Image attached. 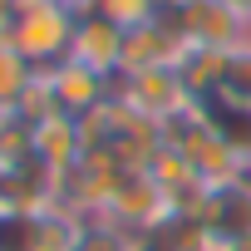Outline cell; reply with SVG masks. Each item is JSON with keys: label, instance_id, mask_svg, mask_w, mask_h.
I'll use <instances>...</instances> for the list:
<instances>
[{"label": "cell", "instance_id": "5bb4252c", "mask_svg": "<svg viewBox=\"0 0 251 251\" xmlns=\"http://www.w3.org/2000/svg\"><path fill=\"white\" fill-rule=\"evenodd\" d=\"M10 123H15V113H0V143H5V133H10Z\"/></svg>", "mask_w": 251, "mask_h": 251}, {"label": "cell", "instance_id": "52a82bcc", "mask_svg": "<svg viewBox=\"0 0 251 251\" xmlns=\"http://www.w3.org/2000/svg\"><path fill=\"white\" fill-rule=\"evenodd\" d=\"M84 158V133H79V123L54 113L45 123H35V163L50 168V173H64Z\"/></svg>", "mask_w": 251, "mask_h": 251}, {"label": "cell", "instance_id": "4fadbf2b", "mask_svg": "<svg viewBox=\"0 0 251 251\" xmlns=\"http://www.w3.org/2000/svg\"><path fill=\"white\" fill-rule=\"evenodd\" d=\"M222 251H251V236H241V241H226Z\"/></svg>", "mask_w": 251, "mask_h": 251}, {"label": "cell", "instance_id": "6da1fadb", "mask_svg": "<svg viewBox=\"0 0 251 251\" xmlns=\"http://www.w3.org/2000/svg\"><path fill=\"white\" fill-rule=\"evenodd\" d=\"M79 15L64 0H15L0 15V40H5L30 69H54L74 54Z\"/></svg>", "mask_w": 251, "mask_h": 251}, {"label": "cell", "instance_id": "3957f363", "mask_svg": "<svg viewBox=\"0 0 251 251\" xmlns=\"http://www.w3.org/2000/svg\"><path fill=\"white\" fill-rule=\"evenodd\" d=\"M45 74V84H50V99H54V113H64V118H89L113 89H118V79H103V74H94L89 64H79V59H64V64H54V69H40Z\"/></svg>", "mask_w": 251, "mask_h": 251}, {"label": "cell", "instance_id": "5b68a950", "mask_svg": "<svg viewBox=\"0 0 251 251\" xmlns=\"http://www.w3.org/2000/svg\"><path fill=\"white\" fill-rule=\"evenodd\" d=\"M187 45L163 25H138V30H123V64H118V79H128V74H143V69H163V64H177Z\"/></svg>", "mask_w": 251, "mask_h": 251}, {"label": "cell", "instance_id": "7a4b0ae2", "mask_svg": "<svg viewBox=\"0 0 251 251\" xmlns=\"http://www.w3.org/2000/svg\"><path fill=\"white\" fill-rule=\"evenodd\" d=\"M173 217H177L173 197H168V192H163V187H158L148 173H118L103 222L123 226L128 236H153V231H163Z\"/></svg>", "mask_w": 251, "mask_h": 251}, {"label": "cell", "instance_id": "9c48e42d", "mask_svg": "<svg viewBox=\"0 0 251 251\" xmlns=\"http://www.w3.org/2000/svg\"><path fill=\"white\" fill-rule=\"evenodd\" d=\"M207 103H222V108L251 113V45L226 50V59H222V79H217V94H212Z\"/></svg>", "mask_w": 251, "mask_h": 251}, {"label": "cell", "instance_id": "30bf717a", "mask_svg": "<svg viewBox=\"0 0 251 251\" xmlns=\"http://www.w3.org/2000/svg\"><path fill=\"white\" fill-rule=\"evenodd\" d=\"M35 74H40V69H30L5 40H0V113H15V108H20V99H25V89L35 84Z\"/></svg>", "mask_w": 251, "mask_h": 251}, {"label": "cell", "instance_id": "8992f818", "mask_svg": "<svg viewBox=\"0 0 251 251\" xmlns=\"http://www.w3.org/2000/svg\"><path fill=\"white\" fill-rule=\"evenodd\" d=\"M79 64H89L94 74L103 79H118V64H123V30L108 25L103 15H84L79 20V35H74V54Z\"/></svg>", "mask_w": 251, "mask_h": 251}, {"label": "cell", "instance_id": "8fae6325", "mask_svg": "<svg viewBox=\"0 0 251 251\" xmlns=\"http://www.w3.org/2000/svg\"><path fill=\"white\" fill-rule=\"evenodd\" d=\"M158 10H163V0H99L94 15H103L118 30H138V25H153Z\"/></svg>", "mask_w": 251, "mask_h": 251}, {"label": "cell", "instance_id": "277c9868", "mask_svg": "<svg viewBox=\"0 0 251 251\" xmlns=\"http://www.w3.org/2000/svg\"><path fill=\"white\" fill-rule=\"evenodd\" d=\"M118 94L128 99L138 113H148L153 123H168V118H177V113H187L197 99L187 94V84L177 79V69L173 64H163V69H143V74H128V79H118Z\"/></svg>", "mask_w": 251, "mask_h": 251}, {"label": "cell", "instance_id": "7c38bea8", "mask_svg": "<svg viewBox=\"0 0 251 251\" xmlns=\"http://www.w3.org/2000/svg\"><path fill=\"white\" fill-rule=\"evenodd\" d=\"M222 5H231L236 15H251V0H222Z\"/></svg>", "mask_w": 251, "mask_h": 251}, {"label": "cell", "instance_id": "9a60e30c", "mask_svg": "<svg viewBox=\"0 0 251 251\" xmlns=\"http://www.w3.org/2000/svg\"><path fill=\"white\" fill-rule=\"evenodd\" d=\"M0 15H5V10H0Z\"/></svg>", "mask_w": 251, "mask_h": 251}, {"label": "cell", "instance_id": "ba28073f", "mask_svg": "<svg viewBox=\"0 0 251 251\" xmlns=\"http://www.w3.org/2000/svg\"><path fill=\"white\" fill-rule=\"evenodd\" d=\"M84 217H74L59 202H45L40 212H30V251H79L84 241Z\"/></svg>", "mask_w": 251, "mask_h": 251}]
</instances>
